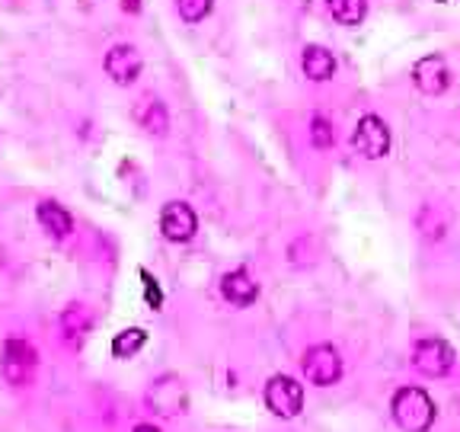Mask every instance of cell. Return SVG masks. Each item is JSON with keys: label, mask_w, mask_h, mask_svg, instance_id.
<instances>
[{"label": "cell", "mask_w": 460, "mask_h": 432, "mask_svg": "<svg viewBox=\"0 0 460 432\" xmlns=\"http://www.w3.org/2000/svg\"><path fill=\"white\" fill-rule=\"evenodd\" d=\"M412 84L419 94L425 96H441L451 86V68L441 55H425L412 68Z\"/></svg>", "instance_id": "ba28073f"}, {"label": "cell", "mask_w": 460, "mask_h": 432, "mask_svg": "<svg viewBox=\"0 0 460 432\" xmlns=\"http://www.w3.org/2000/svg\"><path fill=\"white\" fill-rule=\"evenodd\" d=\"M301 68L310 80L323 84V80H330L332 74H336V58H332V51L323 49V45H307L301 55Z\"/></svg>", "instance_id": "7c38bea8"}, {"label": "cell", "mask_w": 460, "mask_h": 432, "mask_svg": "<svg viewBox=\"0 0 460 432\" xmlns=\"http://www.w3.org/2000/svg\"><path fill=\"white\" fill-rule=\"evenodd\" d=\"M36 218H39V224L49 230L51 238H58V240L71 238L74 218H71V212H67L65 205H58V202H39Z\"/></svg>", "instance_id": "8fae6325"}, {"label": "cell", "mask_w": 460, "mask_h": 432, "mask_svg": "<svg viewBox=\"0 0 460 432\" xmlns=\"http://www.w3.org/2000/svg\"><path fill=\"white\" fill-rule=\"evenodd\" d=\"M419 230H422L429 240H441L447 230V221L445 215H441L438 205H425L422 212H419Z\"/></svg>", "instance_id": "2e32d148"}, {"label": "cell", "mask_w": 460, "mask_h": 432, "mask_svg": "<svg viewBox=\"0 0 460 432\" xmlns=\"http://www.w3.org/2000/svg\"><path fill=\"white\" fill-rule=\"evenodd\" d=\"M141 275H144V282H147V302H151L154 308H160V288L154 285V279L147 273H141Z\"/></svg>", "instance_id": "ffe728a7"}, {"label": "cell", "mask_w": 460, "mask_h": 432, "mask_svg": "<svg viewBox=\"0 0 460 432\" xmlns=\"http://www.w3.org/2000/svg\"><path fill=\"white\" fill-rule=\"evenodd\" d=\"M304 378H307L310 384H316V388H330V384H336L339 378H342V356H339L336 346H310L307 353H304Z\"/></svg>", "instance_id": "7a4b0ae2"}, {"label": "cell", "mask_w": 460, "mask_h": 432, "mask_svg": "<svg viewBox=\"0 0 460 432\" xmlns=\"http://www.w3.org/2000/svg\"><path fill=\"white\" fill-rule=\"evenodd\" d=\"M144 61L141 55H137L135 45H112L106 55V74L115 80L119 86H128L137 80V74H141Z\"/></svg>", "instance_id": "9c48e42d"}, {"label": "cell", "mask_w": 460, "mask_h": 432, "mask_svg": "<svg viewBox=\"0 0 460 432\" xmlns=\"http://www.w3.org/2000/svg\"><path fill=\"white\" fill-rule=\"evenodd\" d=\"M144 343H147V333L141 327H131V330H122L112 339V356L115 359H131Z\"/></svg>", "instance_id": "9a60e30c"}, {"label": "cell", "mask_w": 460, "mask_h": 432, "mask_svg": "<svg viewBox=\"0 0 460 432\" xmlns=\"http://www.w3.org/2000/svg\"><path fill=\"white\" fill-rule=\"evenodd\" d=\"M36 349L26 339H7L4 343V356H0V368L10 384H29L32 372H36Z\"/></svg>", "instance_id": "8992f818"}, {"label": "cell", "mask_w": 460, "mask_h": 432, "mask_svg": "<svg viewBox=\"0 0 460 432\" xmlns=\"http://www.w3.org/2000/svg\"><path fill=\"white\" fill-rule=\"evenodd\" d=\"M390 413H394V423L402 432H429L435 426V400L425 394L422 388H400L390 400Z\"/></svg>", "instance_id": "6da1fadb"}, {"label": "cell", "mask_w": 460, "mask_h": 432, "mask_svg": "<svg viewBox=\"0 0 460 432\" xmlns=\"http://www.w3.org/2000/svg\"><path fill=\"white\" fill-rule=\"evenodd\" d=\"M266 407L281 419H295L304 407V388L291 374H275L266 384Z\"/></svg>", "instance_id": "277c9868"}, {"label": "cell", "mask_w": 460, "mask_h": 432, "mask_svg": "<svg viewBox=\"0 0 460 432\" xmlns=\"http://www.w3.org/2000/svg\"><path fill=\"white\" fill-rule=\"evenodd\" d=\"M131 432H160V429H157L154 423H141V426H135Z\"/></svg>", "instance_id": "44dd1931"}, {"label": "cell", "mask_w": 460, "mask_h": 432, "mask_svg": "<svg viewBox=\"0 0 460 432\" xmlns=\"http://www.w3.org/2000/svg\"><path fill=\"white\" fill-rule=\"evenodd\" d=\"M352 148L365 160H381L390 151V129L381 115H361L352 131Z\"/></svg>", "instance_id": "3957f363"}, {"label": "cell", "mask_w": 460, "mask_h": 432, "mask_svg": "<svg viewBox=\"0 0 460 432\" xmlns=\"http://www.w3.org/2000/svg\"><path fill=\"white\" fill-rule=\"evenodd\" d=\"M86 330H90V317H86V310L80 308V304H71V308L65 310V333L74 339Z\"/></svg>", "instance_id": "d6986e66"}, {"label": "cell", "mask_w": 460, "mask_h": 432, "mask_svg": "<svg viewBox=\"0 0 460 432\" xmlns=\"http://www.w3.org/2000/svg\"><path fill=\"white\" fill-rule=\"evenodd\" d=\"M122 7L131 10V14H137V10H141V4H137V0H122Z\"/></svg>", "instance_id": "7402d4cb"}, {"label": "cell", "mask_w": 460, "mask_h": 432, "mask_svg": "<svg viewBox=\"0 0 460 432\" xmlns=\"http://www.w3.org/2000/svg\"><path fill=\"white\" fill-rule=\"evenodd\" d=\"M160 230H164V238L172 240V244L192 240L195 230H199V218H195L192 205L189 202H166L164 212H160Z\"/></svg>", "instance_id": "52a82bcc"}, {"label": "cell", "mask_w": 460, "mask_h": 432, "mask_svg": "<svg viewBox=\"0 0 460 432\" xmlns=\"http://www.w3.org/2000/svg\"><path fill=\"white\" fill-rule=\"evenodd\" d=\"M441 4H445V0H441Z\"/></svg>", "instance_id": "603a6c76"}, {"label": "cell", "mask_w": 460, "mask_h": 432, "mask_svg": "<svg viewBox=\"0 0 460 432\" xmlns=\"http://www.w3.org/2000/svg\"><path fill=\"white\" fill-rule=\"evenodd\" d=\"M137 122H141L144 131H151V135H166L170 131V115H166L164 103L160 100H141V106H137Z\"/></svg>", "instance_id": "4fadbf2b"}, {"label": "cell", "mask_w": 460, "mask_h": 432, "mask_svg": "<svg viewBox=\"0 0 460 432\" xmlns=\"http://www.w3.org/2000/svg\"><path fill=\"white\" fill-rule=\"evenodd\" d=\"M412 365H416V372L429 374V378H441V374H447L454 368V349L445 339H419L412 346Z\"/></svg>", "instance_id": "5b68a950"}, {"label": "cell", "mask_w": 460, "mask_h": 432, "mask_svg": "<svg viewBox=\"0 0 460 432\" xmlns=\"http://www.w3.org/2000/svg\"><path fill=\"white\" fill-rule=\"evenodd\" d=\"M310 141H314V148H332L336 144V131H332V125L326 122L323 115L310 119Z\"/></svg>", "instance_id": "ac0fdd59"}, {"label": "cell", "mask_w": 460, "mask_h": 432, "mask_svg": "<svg viewBox=\"0 0 460 432\" xmlns=\"http://www.w3.org/2000/svg\"><path fill=\"white\" fill-rule=\"evenodd\" d=\"M326 10L342 26H358L367 16V0H326Z\"/></svg>", "instance_id": "5bb4252c"}, {"label": "cell", "mask_w": 460, "mask_h": 432, "mask_svg": "<svg viewBox=\"0 0 460 432\" xmlns=\"http://www.w3.org/2000/svg\"><path fill=\"white\" fill-rule=\"evenodd\" d=\"M211 7H215V0H176V10L186 22H201L211 14Z\"/></svg>", "instance_id": "e0dca14e"}, {"label": "cell", "mask_w": 460, "mask_h": 432, "mask_svg": "<svg viewBox=\"0 0 460 432\" xmlns=\"http://www.w3.org/2000/svg\"><path fill=\"white\" fill-rule=\"evenodd\" d=\"M221 292L230 304H237V308H246L259 298V285L246 269H234L221 279Z\"/></svg>", "instance_id": "30bf717a"}]
</instances>
